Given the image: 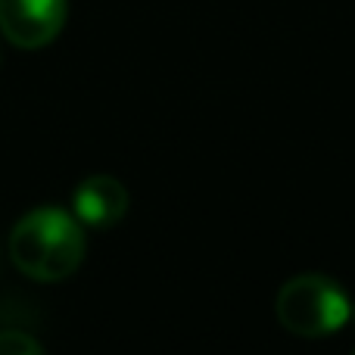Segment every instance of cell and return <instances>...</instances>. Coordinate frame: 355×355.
I'll list each match as a JSON object with an SVG mask.
<instances>
[{
    "label": "cell",
    "instance_id": "obj_2",
    "mask_svg": "<svg viewBox=\"0 0 355 355\" xmlns=\"http://www.w3.org/2000/svg\"><path fill=\"white\" fill-rule=\"evenodd\" d=\"M277 321L293 337L321 340L343 331L352 318V302L334 277L296 275L277 290L275 300Z\"/></svg>",
    "mask_w": 355,
    "mask_h": 355
},
{
    "label": "cell",
    "instance_id": "obj_4",
    "mask_svg": "<svg viewBox=\"0 0 355 355\" xmlns=\"http://www.w3.org/2000/svg\"><path fill=\"white\" fill-rule=\"evenodd\" d=\"M128 212V190L112 175H91L75 187L72 215L87 227H112Z\"/></svg>",
    "mask_w": 355,
    "mask_h": 355
},
{
    "label": "cell",
    "instance_id": "obj_5",
    "mask_svg": "<svg viewBox=\"0 0 355 355\" xmlns=\"http://www.w3.org/2000/svg\"><path fill=\"white\" fill-rule=\"evenodd\" d=\"M0 355H44V349L22 331H0Z\"/></svg>",
    "mask_w": 355,
    "mask_h": 355
},
{
    "label": "cell",
    "instance_id": "obj_3",
    "mask_svg": "<svg viewBox=\"0 0 355 355\" xmlns=\"http://www.w3.org/2000/svg\"><path fill=\"white\" fill-rule=\"evenodd\" d=\"M69 0H0V31L22 50L47 47L62 31Z\"/></svg>",
    "mask_w": 355,
    "mask_h": 355
},
{
    "label": "cell",
    "instance_id": "obj_1",
    "mask_svg": "<svg viewBox=\"0 0 355 355\" xmlns=\"http://www.w3.org/2000/svg\"><path fill=\"white\" fill-rule=\"evenodd\" d=\"M85 252L81 221L60 206L31 209L10 231V259L31 281H66L85 262Z\"/></svg>",
    "mask_w": 355,
    "mask_h": 355
}]
</instances>
